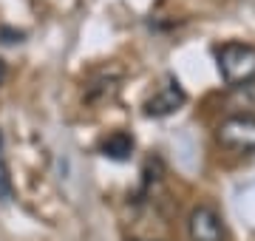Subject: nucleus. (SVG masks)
Listing matches in <instances>:
<instances>
[{"label":"nucleus","mask_w":255,"mask_h":241,"mask_svg":"<svg viewBox=\"0 0 255 241\" xmlns=\"http://www.w3.org/2000/svg\"><path fill=\"white\" fill-rule=\"evenodd\" d=\"M216 57H219L221 80L230 88H241V85L255 80V46H250V43H224Z\"/></svg>","instance_id":"nucleus-1"},{"label":"nucleus","mask_w":255,"mask_h":241,"mask_svg":"<svg viewBox=\"0 0 255 241\" xmlns=\"http://www.w3.org/2000/svg\"><path fill=\"white\" fill-rule=\"evenodd\" d=\"M216 139H219L221 148H227V150L253 153L255 150V117H247V114L227 117L216 128Z\"/></svg>","instance_id":"nucleus-2"},{"label":"nucleus","mask_w":255,"mask_h":241,"mask_svg":"<svg viewBox=\"0 0 255 241\" xmlns=\"http://www.w3.org/2000/svg\"><path fill=\"white\" fill-rule=\"evenodd\" d=\"M187 230H190V239L193 241H224V230H221V219L219 213L201 204L190 213L187 219Z\"/></svg>","instance_id":"nucleus-3"},{"label":"nucleus","mask_w":255,"mask_h":241,"mask_svg":"<svg viewBox=\"0 0 255 241\" xmlns=\"http://www.w3.org/2000/svg\"><path fill=\"white\" fill-rule=\"evenodd\" d=\"M184 100H187L184 91L179 88V83H176L173 77H170V80L145 102V117H170V114H176L184 105Z\"/></svg>","instance_id":"nucleus-4"},{"label":"nucleus","mask_w":255,"mask_h":241,"mask_svg":"<svg viewBox=\"0 0 255 241\" xmlns=\"http://www.w3.org/2000/svg\"><path fill=\"white\" fill-rule=\"evenodd\" d=\"M102 153L108 159H117V162H125L130 153H133V136L125 133V130H117L111 133L108 139L102 142Z\"/></svg>","instance_id":"nucleus-5"},{"label":"nucleus","mask_w":255,"mask_h":241,"mask_svg":"<svg viewBox=\"0 0 255 241\" xmlns=\"http://www.w3.org/2000/svg\"><path fill=\"white\" fill-rule=\"evenodd\" d=\"M11 199V179H9V167L3 159V136H0V202Z\"/></svg>","instance_id":"nucleus-6"},{"label":"nucleus","mask_w":255,"mask_h":241,"mask_svg":"<svg viewBox=\"0 0 255 241\" xmlns=\"http://www.w3.org/2000/svg\"><path fill=\"white\" fill-rule=\"evenodd\" d=\"M3 77H6V65L0 63V83H3Z\"/></svg>","instance_id":"nucleus-7"}]
</instances>
